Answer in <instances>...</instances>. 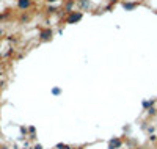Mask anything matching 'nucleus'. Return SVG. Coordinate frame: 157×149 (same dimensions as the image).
<instances>
[{
	"label": "nucleus",
	"instance_id": "nucleus-10",
	"mask_svg": "<svg viewBox=\"0 0 157 149\" xmlns=\"http://www.w3.org/2000/svg\"><path fill=\"white\" fill-rule=\"evenodd\" d=\"M146 112H148V116H149V118H151V116H155V115H157V110H155V107H151V108H148Z\"/></svg>",
	"mask_w": 157,
	"mask_h": 149
},
{
	"label": "nucleus",
	"instance_id": "nucleus-12",
	"mask_svg": "<svg viewBox=\"0 0 157 149\" xmlns=\"http://www.w3.org/2000/svg\"><path fill=\"white\" fill-rule=\"evenodd\" d=\"M52 94H54V96H60V94H61V90H60L58 86L52 88Z\"/></svg>",
	"mask_w": 157,
	"mask_h": 149
},
{
	"label": "nucleus",
	"instance_id": "nucleus-6",
	"mask_svg": "<svg viewBox=\"0 0 157 149\" xmlns=\"http://www.w3.org/2000/svg\"><path fill=\"white\" fill-rule=\"evenodd\" d=\"M74 8H75V0H64L63 2V11L66 13V14L74 11Z\"/></svg>",
	"mask_w": 157,
	"mask_h": 149
},
{
	"label": "nucleus",
	"instance_id": "nucleus-15",
	"mask_svg": "<svg viewBox=\"0 0 157 149\" xmlns=\"http://www.w3.org/2000/svg\"><path fill=\"white\" fill-rule=\"evenodd\" d=\"M0 149H10L6 144H0Z\"/></svg>",
	"mask_w": 157,
	"mask_h": 149
},
{
	"label": "nucleus",
	"instance_id": "nucleus-2",
	"mask_svg": "<svg viewBox=\"0 0 157 149\" xmlns=\"http://www.w3.org/2000/svg\"><path fill=\"white\" fill-rule=\"evenodd\" d=\"M52 36H54V30L50 29V27H44V29H41L39 30V33H38V38H39V41H50L52 39Z\"/></svg>",
	"mask_w": 157,
	"mask_h": 149
},
{
	"label": "nucleus",
	"instance_id": "nucleus-1",
	"mask_svg": "<svg viewBox=\"0 0 157 149\" xmlns=\"http://www.w3.org/2000/svg\"><path fill=\"white\" fill-rule=\"evenodd\" d=\"M82 17H83V11H78V10H74V11H71V13H68V14H64V19H63V22L64 24H78L82 21Z\"/></svg>",
	"mask_w": 157,
	"mask_h": 149
},
{
	"label": "nucleus",
	"instance_id": "nucleus-19",
	"mask_svg": "<svg viewBox=\"0 0 157 149\" xmlns=\"http://www.w3.org/2000/svg\"><path fill=\"white\" fill-rule=\"evenodd\" d=\"M154 13H155V14H157V10H155V11H154Z\"/></svg>",
	"mask_w": 157,
	"mask_h": 149
},
{
	"label": "nucleus",
	"instance_id": "nucleus-16",
	"mask_svg": "<svg viewBox=\"0 0 157 149\" xmlns=\"http://www.w3.org/2000/svg\"><path fill=\"white\" fill-rule=\"evenodd\" d=\"M46 2H47V3H50V5H52V3H55V2H57V0H46Z\"/></svg>",
	"mask_w": 157,
	"mask_h": 149
},
{
	"label": "nucleus",
	"instance_id": "nucleus-3",
	"mask_svg": "<svg viewBox=\"0 0 157 149\" xmlns=\"http://www.w3.org/2000/svg\"><path fill=\"white\" fill-rule=\"evenodd\" d=\"M75 8L78 11H90L93 10V3L91 0H75Z\"/></svg>",
	"mask_w": 157,
	"mask_h": 149
},
{
	"label": "nucleus",
	"instance_id": "nucleus-14",
	"mask_svg": "<svg viewBox=\"0 0 157 149\" xmlns=\"http://www.w3.org/2000/svg\"><path fill=\"white\" fill-rule=\"evenodd\" d=\"M57 147H58V149H71V146L63 144V143H58V144H57Z\"/></svg>",
	"mask_w": 157,
	"mask_h": 149
},
{
	"label": "nucleus",
	"instance_id": "nucleus-17",
	"mask_svg": "<svg viewBox=\"0 0 157 149\" xmlns=\"http://www.w3.org/2000/svg\"><path fill=\"white\" fill-rule=\"evenodd\" d=\"M35 149H43V146H41V144H36V146H35Z\"/></svg>",
	"mask_w": 157,
	"mask_h": 149
},
{
	"label": "nucleus",
	"instance_id": "nucleus-5",
	"mask_svg": "<svg viewBox=\"0 0 157 149\" xmlns=\"http://www.w3.org/2000/svg\"><path fill=\"white\" fill-rule=\"evenodd\" d=\"M121 146H123L121 137H113L109 140V149H121Z\"/></svg>",
	"mask_w": 157,
	"mask_h": 149
},
{
	"label": "nucleus",
	"instance_id": "nucleus-9",
	"mask_svg": "<svg viewBox=\"0 0 157 149\" xmlns=\"http://www.w3.org/2000/svg\"><path fill=\"white\" fill-rule=\"evenodd\" d=\"M154 104H155V101H154V99H151V101H143V102H141V107L145 108V110H148V108L154 107Z\"/></svg>",
	"mask_w": 157,
	"mask_h": 149
},
{
	"label": "nucleus",
	"instance_id": "nucleus-13",
	"mask_svg": "<svg viewBox=\"0 0 157 149\" xmlns=\"http://www.w3.org/2000/svg\"><path fill=\"white\" fill-rule=\"evenodd\" d=\"M146 132H148V133H152V132H155V126H152V124H149V126L146 127Z\"/></svg>",
	"mask_w": 157,
	"mask_h": 149
},
{
	"label": "nucleus",
	"instance_id": "nucleus-20",
	"mask_svg": "<svg viewBox=\"0 0 157 149\" xmlns=\"http://www.w3.org/2000/svg\"><path fill=\"white\" fill-rule=\"evenodd\" d=\"M16 2H17V0H16Z\"/></svg>",
	"mask_w": 157,
	"mask_h": 149
},
{
	"label": "nucleus",
	"instance_id": "nucleus-11",
	"mask_svg": "<svg viewBox=\"0 0 157 149\" xmlns=\"http://www.w3.org/2000/svg\"><path fill=\"white\" fill-rule=\"evenodd\" d=\"M10 16H11V11H8V10H6L5 13H2V14H0V21H5V19H8Z\"/></svg>",
	"mask_w": 157,
	"mask_h": 149
},
{
	"label": "nucleus",
	"instance_id": "nucleus-18",
	"mask_svg": "<svg viewBox=\"0 0 157 149\" xmlns=\"http://www.w3.org/2000/svg\"><path fill=\"white\" fill-rule=\"evenodd\" d=\"M118 0H110V5H113V3H116Z\"/></svg>",
	"mask_w": 157,
	"mask_h": 149
},
{
	"label": "nucleus",
	"instance_id": "nucleus-4",
	"mask_svg": "<svg viewBox=\"0 0 157 149\" xmlns=\"http://www.w3.org/2000/svg\"><path fill=\"white\" fill-rule=\"evenodd\" d=\"M16 6L19 11H29L33 6V0H17Z\"/></svg>",
	"mask_w": 157,
	"mask_h": 149
},
{
	"label": "nucleus",
	"instance_id": "nucleus-8",
	"mask_svg": "<svg viewBox=\"0 0 157 149\" xmlns=\"http://www.w3.org/2000/svg\"><path fill=\"white\" fill-rule=\"evenodd\" d=\"M58 6H55V5H49L47 8H46V11H47V14H57L58 13Z\"/></svg>",
	"mask_w": 157,
	"mask_h": 149
},
{
	"label": "nucleus",
	"instance_id": "nucleus-7",
	"mask_svg": "<svg viewBox=\"0 0 157 149\" xmlns=\"http://www.w3.org/2000/svg\"><path fill=\"white\" fill-rule=\"evenodd\" d=\"M138 5H140V2H123V8H124L126 11H132V10H135Z\"/></svg>",
	"mask_w": 157,
	"mask_h": 149
}]
</instances>
